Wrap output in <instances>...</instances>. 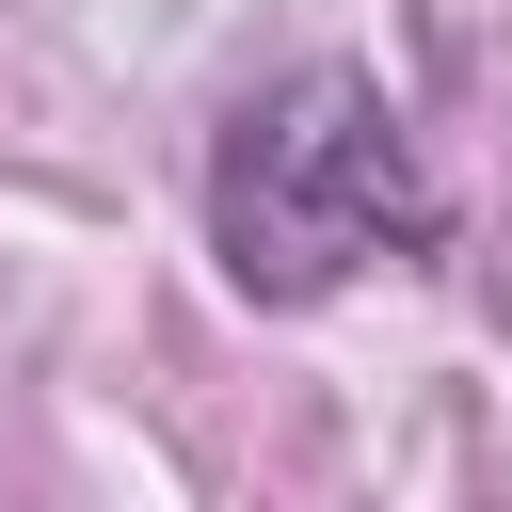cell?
Segmentation results:
<instances>
[{"label":"cell","mask_w":512,"mask_h":512,"mask_svg":"<svg viewBox=\"0 0 512 512\" xmlns=\"http://www.w3.org/2000/svg\"><path fill=\"white\" fill-rule=\"evenodd\" d=\"M208 240H224V272H240L256 304H320L352 256L432 240V176H416V144H400V96H384L368 64L272 80V96L224 128V160H208Z\"/></svg>","instance_id":"cell-1"}]
</instances>
